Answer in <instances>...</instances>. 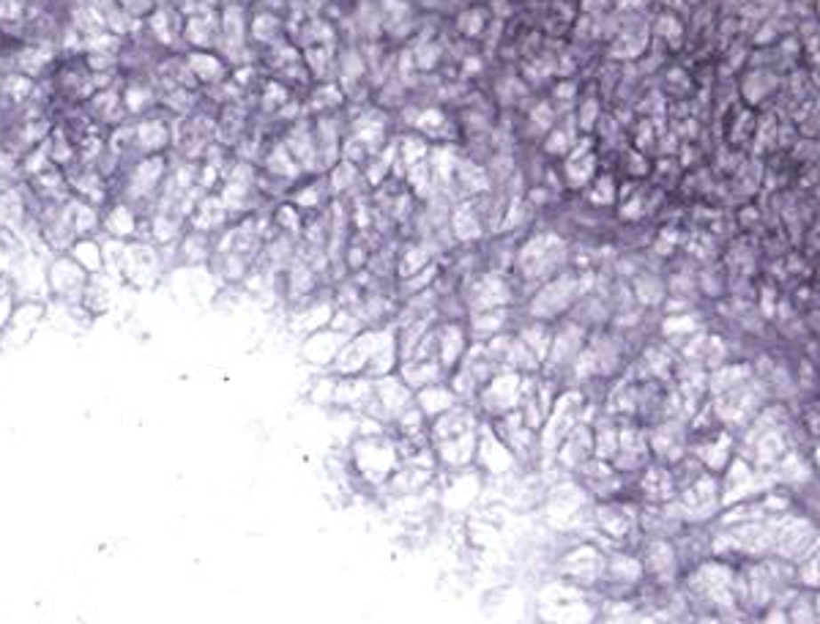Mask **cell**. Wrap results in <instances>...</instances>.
<instances>
[{"label":"cell","instance_id":"obj_1","mask_svg":"<svg viewBox=\"0 0 820 624\" xmlns=\"http://www.w3.org/2000/svg\"><path fill=\"white\" fill-rule=\"evenodd\" d=\"M118 4L124 6V12H126L134 22H142V20L151 17L154 9H157L159 4H165V0H118Z\"/></svg>","mask_w":820,"mask_h":624}]
</instances>
